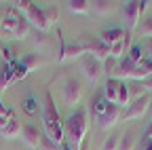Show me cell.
<instances>
[{"label": "cell", "instance_id": "1", "mask_svg": "<svg viewBox=\"0 0 152 150\" xmlns=\"http://www.w3.org/2000/svg\"><path fill=\"white\" fill-rule=\"evenodd\" d=\"M42 129H45V138H49L53 144H57L61 148V144H64V123H61L59 110H57V106H55V100L51 95V91H45Z\"/></svg>", "mask_w": 152, "mask_h": 150}, {"label": "cell", "instance_id": "2", "mask_svg": "<svg viewBox=\"0 0 152 150\" xmlns=\"http://www.w3.org/2000/svg\"><path fill=\"white\" fill-rule=\"evenodd\" d=\"M89 110L80 108L70 119L64 123V144L72 146L74 150H80V146L87 142V131H89Z\"/></svg>", "mask_w": 152, "mask_h": 150}, {"label": "cell", "instance_id": "3", "mask_svg": "<svg viewBox=\"0 0 152 150\" xmlns=\"http://www.w3.org/2000/svg\"><path fill=\"white\" fill-rule=\"evenodd\" d=\"M15 9L19 13H23V17L28 19V23L34 26L36 30L47 32L51 28V21H49V17H47V11H42L40 7H36L34 2H30V0H17Z\"/></svg>", "mask_w": 152, "mask_h": 150}, {"label": "cell", "instance_id": "4", "mask_svg": "<svg viewBox=\"0 0 152 150\" xmlns=\"http://www.w3.org/2000/svg\"><path fill=\"white\" fill-rule=\"evenodd\" d=\"M148 9V2H137V0H131V2L125 4V23H127V34L131 36L133 32H137V26H140V19L144 11Z\"/></svg>", "mask_w": 152, "mask_h": 150}, {"label": "cell", "instance_id": "5", "mask_svg": "<svg viewBox=\"0 0 152 150\" xmlns=\"http://www.w3.org/2000/svg\"><path fill=\"white\" fill-rule=\"evenodd\" d=\"M42 64H45V59L40 57V55H36V53L23 55V57L17 61V66H15V83H17V80H23L28 74H32V70L40 68Z\"/></svg>", "mask_w": 152, "mask_h": 150}, {"label": "cell", "instance_id": "6", "mask_svg": "<svg viewBox=\"0 0 152 150\" xmlns=\"http://www.w3.org/2000/svg\"><path fill=\"white\" fill-rule=\"evenodd\" d=\"M80 70L85 74V78L89 83H99V78L104 76V64L99 59H95L93 55H85V57L80 59Z\"/></svg>", "mask_w": 152, "mask_h": 150}, {"label": "cell", "instance_id": "7", "mask_svg": "<svg viewBox=\"0 0 152 150\" xmlns=\"http://www.w3.org/2000/svg\"><path fill=\"white\" fill-rule=\"evenodd\" d=\"M78 42L87 49V55H93V57L99 59L102 64L110 57V47L104 45L99 38H95V36H85V38H80Z\"/></svg>", "mask_w": 152, "mask_h": 150}, {"label": "cell", "instance_id": "8", "mask_svg": "<svg viewBox=\"0 0 152 150\" xmlns=\"http://www.w3.org/2000/svg\"><path fill=\"white\" fill-rule=\"evenodd\" d=\"M21 21H23V15L19 13L15 7L13 9H7L2 13V17H0V30H2V36H11V38H13Z\"/></svg>", "mask_w": 152, "mask_h": 150}, {"label": "cell", "instance_id": "9", "mask_svg": "<svg viewBox=\"0 0 152 150\" xmlns=\"http://www.w3.org/2000/svg\"><path fill=\"white\" fill-rule=\"evenodd\" d=\"M150 108V95H137L133 100V104H129V108L123 112L125 121H135V119H144V114Z\"/></svg>", "mask_w": 152, "mask_h": 150}, {"label": "cell", "instance_id": "10", "mask_svg": "<svg viewBox=\"0 0 152 150\" xmlns=\"http://www.w3.org/2000/svg\"><path fill=\"white\" fill-rule=\"evenodd\" d=\"M21 125H19V121L13 116V112L9 116L4 119H0V135L7 138V140H17V138H21Z\"/></svg>", "mask_w": 152, "mask_h": 150}, {"label": "cell", "instance_id": "11", "mask_svg": "<svg viewBox=\"0 0 152 150\" xmlns=\"http://www.w3.org/2000/svg\"><path fill=\"white\" fill-rule=\"evenodd\" d=\"M83 97V87L76 78H68L64 85V102L68 106H76Z\"/></svg>", "mask_w": 152, "mask_h": 150}, {"label": "cell", "instance_id": "12", "mask_svg": "<svg viewBox=\"0 0 152 150\" xmlns=\"http://www.w3.org/2000/svg\"><path fill=\"white\" fill-rule=\"evenodd\" d=\"M123 116V110L116 106V104H110V108L106 110V114H102L99 119H95L97 121V125H99V129H104V131H108L110 127H114L118 123V119Z\"/></svg>", "mask_w": 152, "mask_h": 150}, {"label": "cell", "instance_id": "13", "mask_svg": "<svg viewBox=\"0 0 152 150\" xmlns=\"http://www.w3.org/2000/svg\"><path fill=\"white\" fill-rule=\"evenodd\" d=\"M87 55V49L80 45V42H68V45H64V49H61V53H59V64H64V61H68V59H83Z\"/></svg>", "mask_w": 152, "mask_h": 150}, {"label": "cell", "instance_id": "14", "mask_svg": "<svg viewBox=\"0 0 152 150\" xmlns=\"http://www.w3.org/2000/svg\"><path fill=\"white\" fill-rule=\"evenodd\" d=\"M121 89H123V80H118V78H108V83H106V91H104V97H106L110 104H116V106H118Z\"/></svg>", "mask_w": 152, "mask_h": 150}, {"label": "cell", "instance_id": "15", "mask_svg": "<svg viewBox=\"0 0 152 150\" xmlns=\"http://www.w3.org/2000/svg\"><path fill=\"white\" fill-rule=\"evenodd\" d=\"M21 138H23V142H26L30 148H38V144H40V140H42L40 131H38L34 125H26V127L21 129Z\"/></svg>", "mask_w": 152, "mask_h": 150}, {"label": "cell", "instance_id": "16", "mask_svg": "<svg viewBox=\"0 0 152 150\" xmlns=\"http://www.w3.org/2000/svg\"><path fill=\"white\" fill-rule=\"evenodd\" d=\"M129 45H131V36H129V34H125L121 40H116L114 45H110V57H114V59L125 57V51L129 49Z\"/></svg>", "mask_w": 152, "mask_h": 150}, {"label": "cell", "instance_id": "17", "mask_svg": "<svg viewBox=\"0 0 152 150\" xmlns=\"http://www.w3.org/2000/svg\"><path fill=\"white\" fill-rule=\"evenodd\" d=\"M15 66H17V61L13 59L11 64H7V66H4V70H2V72H0V91L9 89V85H13V83H15Z\"/></svg>", "mask_w": 152, "mask_h": 150}, {"label": "cell", "instance_id": "18", "mask_svg": "<svg viewBox=\"0 0 152 150\" xmlns=\"http://www.w3.org/2000/svg\"><path fill=\"white\" fill-rule=\"evenodd\" d=\"M123 36H125V30H121V28H106L102 32V36H99V40L110 47V45H114L116 40H121Z\"/></svg>", "mask_w": 152, "mask_h": 150}, {"label": "cell", "instance_id": "19", "mask_svg": "<svg viewBox=\"0 0 152 150\" xmlns=\"http://www.w3.org/2000/svg\"><path fill=\"white\" fill-rule=\"evenodd\" d=\"M91 9L93 13L97 15H108L114 11V2H108V0H95V2H91Z\"/></svg>", "mask_w": 152, "mask_h": 150}, {"label": "cell", "instance_id": "20", "mask_svg": "<svg viewBox=\"0 0 152 150\" xmlns=\"http://www.w3.org/2000/svg\"><path fill=\"white\" fill-rule=\"evenodd\" d=\"M135 148V133L129 129L121 135V144H118V150H133Z\"/></svg>", "mask_w": 152, "mask_h": 150}, {"label": "cell", "instance_id": "21", "mask_svg": "<svg viewBox=\"0 0 152 150\" xmlns=\"http://www.w3.org/2000/svg\"><path fill=\"white\" fill-rule=\"evenodd\" d=\"M68 9L72 11V13H89L91 11V2L89 0H70L68 2Z\"/></svg>", "mask_w": 152, "mask_h": 150}, {"label": "cell", "instance_id": "22", "mask_svg": "<svg viewBox=\"0 0 152 150\" xmlns=\"http://www.w3.org/2000/svg\"><path fill=\"white\" fill-rule=\"evenodd\" d=\"M137 34H140V38H152V17H146L144 21H140Z\"/></svg>", "mask_w": 152, "mask_h": 150}, {"label": "cell", "instance_id": "23", "mask_svg": "<svg viewBox=\"0 0 152 150\" xmlns=\"http://www.w3.org/2000/svg\"><path fill=\"white\" fill-rule=\"evenodd\" d=\"M93 106V114H95V119H99L102 114H106V110L110 108V102L106 100V97H97L95 100V104H91Z\"/></svg>", "mask_w": 152, "mask_h": 150}, {"label": "cell", "instance_id": "24", "mask_svg": "<svg viewBox=\"0 0 152 150\" xmlns=\"http://www.w3.org/2000/svg\"><path fill=\"white\" fill-rule=\"evenodd\" d=\"M127 57H129V59H131L133 64H137V66L146 61V57H144V51H142V47H140V42L131 47V51H129V55H127Z\"/></svg>", "mask_w": 152, "mask_h": 150}, {"label": "cell", "instance_id": "25", "mask_svg": "<svg viewBox=\"0 0 152 150\" xmlns=\"http://www.w3.org/2000/svg\"><path fill=\"white\" fill-rule=\"evenodd\" d=\"M116 66H118V59H114V57H108L104 61V74H108V78H114V74H116Z\"/></svg>", "mask_w": 152, "mask_h": 150}, {"label": "cell", "instance_id": "26", "mask_svg": "<svg viewBox=\"0 0 152 150\" xmlns=\"http://www.w3.org/2000/svg\"><path fill=\"white\" fill-rule=\"evenodd\" d=\"M118 144H121V135L112 133L110 138H106V140H104V146H102V150H118Z\"/></svg>", "mask_w": 152, "mask_h": 150}, {"label": "cell", "instance_id": "27", "mask_svg": "<svg viewBox=\"0 0 152 150\" xmlns=\"http://www.w3.org/2000/svg\"><path fill=\"white\" fill-rule=\"evenodd\" d=\"M140 47L144 51V57L152 59V38H140Z\"/></svg>", "mask_w": 152, "mask_h": 150}, {"label": "cell", "instance_id": "28", "mask_svg": "<svg viewBox=\"0 0 152 150\" xmlns=\"http://www.w3.org/2000/svg\"><path fill=\"white\" fill-rule=\"evenodd\" d=\"M38 150H59V146H57V144H53L49 138H45V135H42L40 144H38Z\"/></svg>", "mask_w": 152, "mask_h": 150}, {"label": "cell", "instance_id": "29", "mask_svg": "<svg viewBox=\"0 0 152 150\" xmlns=\"http://www.w3.org/2000/svg\"><path fill=\"white\" fill-rule=\"evenodd\" d=\"M23 110L28 112V114H34V112H36V100L34 97H28L23 102Z\"/></svg>", "mask_w": 152, "mask_h": 150}, {"label": "cell", "instance_id": "30", "mask_svg": "<svg viewBox=\"0 0 152 150\" xmlns=\"http://www.w3.org/2000/svg\"><path fill=\"white\" fill-rule=\"evenodd\" d=\"M142 89H146L148 93H152V74H150L146 80H142Z\"/></svg>", "mask_w": 152, "mask_h": 150}, {"label": "cell", "instance_id": "31", "mask_svg": "<svg viewBox=\"0 0 152 150\" xmlns=\"http://www.w3.org/2000/svg\"><path fill=\"white\" fill-rule=\"evenodd\" d=\"M9 114H11V110L2 104V100H0V119H4V116H9Z\"/></svg>", "mask_w": 152, "mask_h": 150}, {"label": "cell", "instance_id": "32", "mask_svg": "<svg viewBox=\"0 0 152 150\" xmlns=\"http://www.w3.org/2000/svg\"><path fill=\"white\" fill-rule=\"evenodd\" d=\"M47 17H49V21H51V23L57 19V11H55V7H51V9L47 11Z\"/></svg>", "mask_w": 152, "mask_h": 150}, {"label": "cell", "instance_id": "33", "mask_svg": "<svg viewBox=\"0 0 152 150\" xmlns=\"http://www.w3.org/2000/svg\"><path fill=\"white\" fill-rule=\"evenodd\" d=\"M144 150H152V138H148V142H146V146H144Z\"/></svg>", "mask_w": 152, "mask_h": 150}, {"label": "cell", "instance_id": "34", "mask_svg": "<svg viewBox=\"0 0 152 150\" xmlns=\"http://www.w3.org/2000/svg\"><path fill=\"white\" fill-rule=\"evenodd\" d=\"M146 135H148V138H152V123H150V125H148V129H146Z\"/></svg>", "mask_w": 152, "mask_h": 150}, {"label": "cell", "instance_id": "35", "mask_svg": "<svg viewBox=\"0 0 152 150\" xmlns=\"http://www.w3.org/2000/svg\"><path fill=\"white\" fill-rule=\"evenodd\" d=\"M59 150H74V148H72V146H68V144H61V148H59Z\"/></svg>", "mask_w": 152, "mask_h": 150}, {"label": "cell", "instance_id": "36", "mask_svg": "<svg viewBox=\"0 0 152 150\" xmlns=\"http://www.w3.org/2000/svg\"><path fill=\"white\" fill-rule=\"evenodd\" d=\"M2 51H4V47H2V42H0V57H2Z\"/></svg>", "mask_w": 152, "mask_h": 150}, {"label": "cell", "instance_id": "37", "mask_svg": "<svg viewBox=\"0 0 152 150\" xmlns=\"http://www.w3.org/2000/svg\"><path fill=\"white\" fill-rule=\"evenodd\" d=\"M148 112H150V114H152V97H150V108H148Z\"/></svg>", "mask_w": 152, "mask_h": 150}, {"label": "cell", "instance_id": "38", "mask_svg": "<svg viewBox=\"0 0 152 150\" xmlns=\"http://www.w3.org/2000/svg\"><path fill=\"white\" fill-rule=\"evenodd\" d=\"M0 36H2V30H0Z\"/></svg>", "mask_w": 152, "mask_h": 150}]
</instances>
